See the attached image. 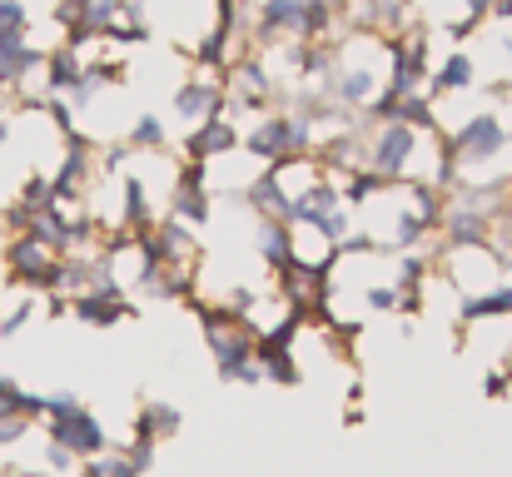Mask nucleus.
I'll list each match as a JSON object with an SVG mask.
<instances>
[{
	"instance_id": "1a4fd4ad",
	"label": "nucleus",
	"mask_w": 512,
	"mask_h": 477,
	"mask_svg": "<svg viewBox=\"0 0 512 477\" xmlns=\"http://www.w3.org/2000/svg\"><path fill=\"white\" fill-rule=\"evenodd\" d=\"M224 105H229L224 75H204V70H194V75H184V85L174 90V120H184V130H194V125L224 115Z\"/></svg>"
},
{
	"instance_id": "a878e982",
	"label": "nucleus",
	"mask_w": 512,
	"mask_h": 477,
	"mask_svg": "<svg viewBox=\"0 0 512 477\" xmlns=\"http://www.w3.org/2000/svg\"><path fill=\"white\" fill-rule=\"evenodd\" d=\"M0 383H5V373H0Z\"/></svg>"
},
{
	"instance_id": "bb28decb",
	"label": "nucleus",
	"mask_w": 512,
	"mask_h": 477,
	"mask_svg": "<svg viewBox=\"0 0 512 477\" xmlns=\"http://www.w3.org/2000/svg\"><path fill=\"white\" fill-rule=\"evenodd\" d=\"M75 477H85V473H75Z\"/></svg>"
},
{
	"instance_id": "412c9836",
	"label": "nucleus",
	"mask_w": 512,
	"mask_h": 477,
	"mask_svg": "<svg viewBox=\"0 0 512 477\" xmlns=\"http://www.w3.org/2000/svg\"><path fill=\"white\" fill-rule=\"evenodd\" d=\"M30 25H35V10L25 0H0V30L5 35H30Z\"/></svg>"
},
{
	"instance_id": "6ab92c4d",
	"label": "nucleus",
	"mask_w": 512,
	"mask_h": 477,
	"mask_svg": "<svg viewBox=\"0 0 512 477\" xmlns=\"http://www.w3.org/2000/svg\"><path fill=\"white\" fill-rule=\"evenodd\" d=\"M125 145H130V155H165V150H170V125H165L155 110H145V115H135Z\"/></svg>"
},
{
	"instance_id": "dca6fc26",
	"label": "nucleus",
	"mask_w": 512,
	"mask_h": 477,
	"mask_svg": "<svg viewBox=\"0 0 512 477\" xmlns=\"http://www.w3.org/2000/svg\"><path fill=\"white\" fill-rule=\"evenodd\" d=\"M259 373L269 388H299L304 383V363L294 353V343H274V338H259Z\"/></svg>"
},
{
	"instance_id": "393cba45",
	"label": "nucleus",
	"mask_w": 512,
	"mask_h": 477,
	"mask_svg": "<svg viewBox=\"0 0 512 477\" xmlns=\"http://www.w3.org/2000/svg\"><path fill=\"white\" fill-rule=\"evenodd\" d=\"M508 204H512V179H508Z\"/></svg>"
},
{
	"instance_id": "f03ea898",
	"label": "nucleus",
	"mask_w": 512,
	"mask_h": 477,
	"mask_svg": "<svg viewBox=\"0 0 512 477\" xmlns=\"http://www.w3.org/2000/svg\"><path fill=\"white\" fill-rule=\"evenodd\" d=\"M244 155L259 159V164H279V159H314L319 150V135L304 115L294 110H274V115H259V125L249 135H239Z\"/></svg>"
},
{
	"instance_id": "6e6552de",
	"label": "nucleus",
	"mask_w": 512,
	"mask_h": 477,
	"mask_svg": "<svg viewBox=\"0 0 512 477\" xmlns=\"http://www.w3.org/2000/svg\"><path fill=\"white\" fill-rule=\"evenodd\" d=\"M214 214V199H209V164H179L170 184V219L189 224V229H204Z\"/></svg>"
},
{
	"instance_id": "0eeeda50",
	"label": "nucleus",
	"mask_w": 512,
	"mask_h": 477,
	"mask_svg": "<svg viewBox=\"0 0 512 477\" xmlns=\"http://www.w3.org/2000/svg\"><path fill=\"white\" fill-rule=\"evenodd\" d=\"M65 314L75 318V323H85V328H115V323H125V318H135V299L120 289V279H110V269L95 279V289H85V294H70L65 299Z\"/></svg>"
},
{
	"instance_id": "9b49d317",
	"label": "nucleus",
	"mask_w": 512,
	"mask_h": 477,
	"mask_svg": "<svg viewBox=\"0 0 512 477\" xmlns=\"http://www.w3.org/2000/svg\"><path fill=\"white\" fill-rule=\"evenodd\" d=\"M493 229H498L493 214L468 209V204H448L438 239H443V254H448V249H483V244H493Z\"/></svg>"
},
{
	"instance_id": "9d476101",
	"label": "nucleus",
	"mask_w": 512,
	"mask_h": 477,
	"mask_svg": "<svg viewBox=\"0 0 512 477\" xmlns=\"http://www.w3.org/2000/svg\"><path fill=\"white\" fill-rule=\"evenodd\" d=\"M309 30V0H259L254 10V45L259 50H274L284 40H304Z\"/></svg>"
},
{
	"instance_id": "2eb2a0df",
	"label": "nucleus",
	"mask_w": 512,
	"mask_h": 477,
	"mask_svg": "<svg viewBox=\"0 0 512 477\" xmlns=\"http://www.w3.org/2000/svg\"><path fill=\"white\" fill-rule=\"evenodd\" d=\"M254 254L269 269V279L284 274L294 264V224H284V219H254Z\"/></svg>"
},
{
	"instance_id": "f3484780",
	"label": "nucleus",
	"mask_w": 512,
	"mask_h": 477,
	"mask_svg": "<svg viewBox=\"0 0 512 477\" xmlns=\"http://www.w3.org/2000/svg\"><path fill=\"white\" fill-rule=\"evenodd\" d=\"M179 433H184V413L174 403H165V398H145L140 413H135V433L130 438H145V443L160 448V443H170Z\"/></svg>"
},
{
	"instance_id": "f257e3e1",
	"label": "nucleus",
	"mask_w": 512,
	"mask_h": 477,
	"mask_svg": "<svg viewBox=\"0 0 512 477\" xmlns=\"http://www.w3.org/2000/svg\"><path fill=\"white\" fill-rule=\"evenodd\" d=\"M189 314L199 318V333H204V348L214 358V373L224 383H239V388H264V373H259V333L244 314H229L224 304H209V299H189Z\"/></svg>"
},
{
	"instance_id": "f8f14e48",
	"label": "nucleus",
	"mask_w": 512,
	"mask_h": 477,
	"mask_svg": "<svg viewBox=\"0 0 512 477\" xmlns=\"http://www.w3.org/2000/svg\"><path fill=\"white\" fill-rule=\"evenodd\" d=\"M239 150V125L229 115H214L194 130H184V159L189 164H209V159H224Z\"/></svg>"
},
{
	"instance_id": "ddd939ff",
	"label": "nucleus",
	"mask_w": 512,
	"mask_h": 477,
	"mask_svg": "<svg viewBox=\"0 0 512 477\" xmlns=\"http://www.w3.org/2000/svg\"><path fill=\"white\" fill-rule=\"evenodd\" d=\"M80 75H85L80 50L50 45V50H45V65H40V95H45V100H70V90H75Z\"/></svg>"
},
{
	"instance_id": "20e7f679",
	"label": "nucleus",
	"mask_w": 512,
	"mask_h": 477,
	"mask_svg": "<svg viewBox=\"0 0 512 477\" xmlns=\"http://www.w3.org/2000/svg\"><path fill=\"white\" fill-rule=\"evenodd\" d=\"M418 150H423V135L418 130H408L398 120H383V125L368 130V159H363V169L383 174L388 184H408Z\"/></svg>"
},
{
	"instance_id": "b1692460",
	"label": "nucleus",
	"mask_w": 512,
	"mask_h": 477,
	"mask_svg": "<svg viewBox=\"0 0 512 477\" xmlns=\"http://www.w3.org/2000/svg\"><path fill=\"white\" fill-rule=\"evenodd\" d=\"M488 20H498V25H512V0H493V15Z\"/></svg>"
},
{
	"instance_id": "7ed1b4c3",
	"label": "nucleus",
	"mask_w": 512,
	"mask_h": 477,
	"mask_svg": "<svg viewBox=\"0 0 512 477\" xmlns=\"http://www.w3.org/2000/svg\"><path fill=\"white\" fill-rule=\"evenodd\" d=\"M0 259H5V279H10V289L45 294V299L60 289V254H50L40 239H30V234H10Z\"/></svg>"
},
{
	"instance_id": "39448f33",
	"label": "nucleus",
	"mask_w": 512,
	"mask_h": 477,
	"mask_svg": "<svg viewBox=\"0 0 512 477\" xmlns=\"http://www.w3.org/2000/svg\"><path fill=\"white\" fill-rule=\"evenodd\" d=\"M508 120L498 110H478L468 115L453 135H448V150L458 159V169H478V164H493V159L508 150Z\"/></svg>"
},
{
	"instance_id": "aec40b11",
	"label": "nucleus",
	"mask_w": 512,
	"mask_h": 477,
	"mask_svg": "<svg viewBox=\"0 0 512 477\" xmlns=\"http://www.w3.org/2000/svg\"><path fill=\"white\" fill-rule=\"evenodd\" d=\"M80 473L85 477H145L130 458H125V448L115 443L110 453H100V458H90V463H80Z\"/></svg>"
},
{
	"instance_id": "4468645a",
	"label": "nucleus",
	"mask_w": 512,
	"mask_h": 477,
	"mask_svg": "<svg viewBox=\"0 0 512 477\" xmlns=\"http://www.w3.org/2000/svg\"><path fill=\"white\" fill-rule=\"evenodd\" d=\"M244 204H249L259 219H284V224H289V214H294V194L284 189V174H274L269 164H264V169L249 179Z\"/></svg>"
},
{
	"instance_id": "423d86ee",
	"label": "nucleus",
	"mask_w": 512,
	"mask_h": 477,
	"mask_svg": "<svg viewBox=\"0 0 512 477\" xmlns=\"http://www.w3.org/2000/svg\"><path fill=\"white\" fill-rule=\"evenodd\" d=\"M45 438H50V443H60V448H70L80 463H90V458H100V453H110V448H115V443H110L105 418H100L90 403H75L70 413L45 418Z\"/></svg>"
},
{
	"instance_id": "5701e85b",
	"label": "nucleus",
	"mask_w": 512,
	"mask_h": 477,
	"mask_svg": "<svg viewBox=\"0 0 512 477\" xmlns=\"http://www.w3.org/2000/svg\"><path fill=\"white\" fill-rule=\"evenodd\" d=\"M30 433H35V423H30V418H20V413H5V408H0V448H20Z\"/></svg>"
},
{
	"instance_id": "a211bd4d",
	"label": "nucleus",
	"mask_w": 512,
	"mask_h": 477,
	"mask_svg": "<svg viewBox=\"0 0 512 477\" xmlns=\"http://www.w3.org/2000/svg\"><path fill=\"white\" fill-rule=\"evenodd\" d=\"M473 85H478V65H473L468 50H453V55L428 75V95H433V100H443V95H463V90H473Z\"/></svg>"
},
{
	"instance_id": "4be33fe9",
	"label": "nucleus",
	"mask_w": 512,
	"mask_h": 477,
	"mask_svg": "<svg viewBox=\"0 0 512 477\" xmlns=\"http://www.w3.org/2000/svg\"><path fill=\"white\" fill-rule=\"evenodd\" d=\"M35 314H40V299H35V294H25L15 309H5V314H0V338H15V333H20Z\"/></svg>"
}]
</instances>
